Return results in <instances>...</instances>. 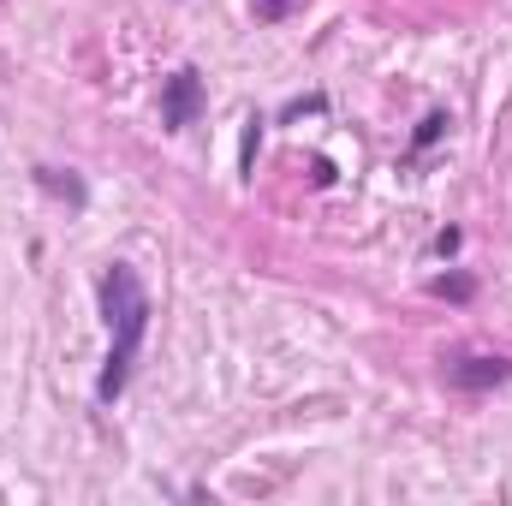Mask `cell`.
<instances>
[{"instance_id":"cell-5","label":"cell","mask_w":512,"mask_h":506,"mask_svg":"<svg viewBox=\"0 0 512 506\" xmlns=\"http://www.w3.org/2000/svg\"><path fill=\"white\" fill-rule=\"evenodd\" d=\"M256 143H262V114H251V120H245V149H239L245 179H251V167H256Z\"/></svg>"},{"instance_id":"cell-8","label":"cell","mask_w":512,"mask_h":506,"mask_svg":"<svg viewBox=\"0 0 512 506\" xmlns=\"http://www.w3.org/2000/svg\"><path fill=\"white\" fill-rule=\"evenodd\" d=\"M251 6H256V18H286L292 0H251Z\"/></svg>"},{"instance_id":"cell-7","label":"cell","mask_w":512,"mask_h":506,"mask_svg":"<svg viewBox=\"0 0 512 506\" xmlns=\"http://www.w3.org/2000/svg\"><path fill=\"white\" fill-rule=\"evenodd\" d=\"M435 292H441V298H471V280L453 274V280H435Z\"/></svg>"},{"instance_id":"cell-2","label":"cell","mask_w":512,"mask_h":506,"mask_svg":"<svg viewBox=\"0 0 512 506\" xmlns=\"http://www.w3.org/2000/svg\"><path fill=\"white\" fill-rule=\"evenodd\" d=\"M197 114H203V72L197 66H179L161 84V126L185 131V126H197Z\"/></svg>"},{"instance_id":"cell-6","label":"cell","mask_w":512,"mask_h":506,"mask_svg":"<svg viewBox=\"0 0 512 506\" xmlns=\"http://www.w3.org/2000/svg\"><path fill=\"white\" fill-rule=\"evenodd\" d=\"M441 131H447V114H429V120L417 126V143H411V149H429V143H435Z\"/></svg>"},{"instance_id":"cell-3","label":"cell","mask_w":512,"mask_h":506,"mask_svg":"<svg viewBox=\"0 0 512 506\" xmlns=\"http://www.w3.org/2000/svg\"><path fill=\"white\" fill-rule=\"evenodd\" d=\"M447 381H453V387H465V393H489V387L512 381V358H489V352H459V358H447Z\"/></svg>"},{"instance_id":"cell-4","label":"cell","mask_w":512,"mask_h":506,"mask_svg":"<svg viewBox=\"0 0 512 506\" xmlns=\"http://www.w3.org/2000/svg\"><path fill=\"white\" fill-rule=\"evenodd\" d=\"M36 185H42L48 197H66L72 209H84V185H78L72 173H60V167H36Z\"/></svg>"},{"instance_id":"cell-1","label":"cell","mask_w":512,"mask_h":506,"mask_svg":"<svg viewBox=\"0 0 512 506\" xmlns=\"http://www.w3.org/2000/svg\"><path fill=\"white\" fill-rule=\"evenodd\" d=\"M96 298H102V322H108V358H102V376H96V399L114 405L126 393L131 370H137L143 340H149V286L137 280L131 262H108L102 280H96Z\"/></svg>"}]
</instances>
